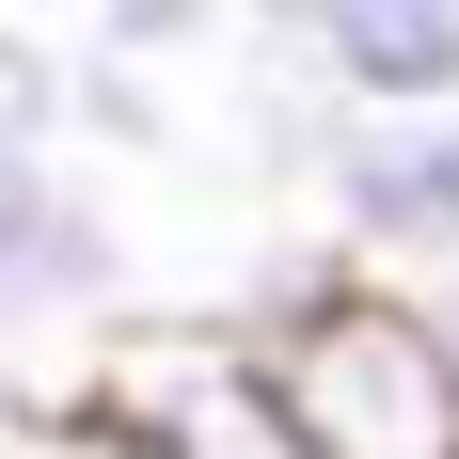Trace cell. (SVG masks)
<instances>
[{"label":"cell","mask_w":459,"mask_h":459,"mask_svg":"<svg viewBox=\"0 0 459 459\" xmlns=\"http://www.w3.org/2000/svg\"><path fill=\"white\" fill-rule=\"evenodd\" d=\"M238 333H254V365H270V396L301 412L317 459H459V333L428 285L317 254V270L254 285Z\"/></svg>","instance_id":"cell-1"},{"label":"cell","mask_w":459,"mask_h":459,"mask_svg":"<svg viewBox=\"0 0 459 459\" xmlns=\"http://www.w3.org/2000/svg\"><path fill=\"white\" fill-rule=\"evenodd\" d=\"M95 396L127 428H159L175 459H317L301 444V412L270 396V365H254V333L222 317H111L95 333Z\"/></svg>","instance_id":"cell-2"},{"label":"cell","mask_w":459,"mask_h":459,"mask_svg":"<svg viewBox=\"0 0 459 459\" xmlns=\"http://www.w3.org/2000/svg\"><path fill=\"white\" fill-rule=\"evenodd\" d=\"M270 80L333 95L349 127L459 111V0H285L270 16Z\"/></svg>","instance_id":"cell-3"},{"label":"cell","mask_w":459,"mask_h":459,"mask_svg":"<svg viewBox=\"0 0 459 459\" xmlns=\"http://www.w3.org/2000/svg\"><path fill=\"white\" fill-rule=\"evenodd\" d=\"M317 206H333V238H349V270H380V285H459V111L333 127Z\"/></svg>","instance_id":"cell-4"},{"label":"cell","mask_w":459,"mask_h":459,"mask_svg":"<svg viewBox=\"0 0 459 459\" xmlns=\"http://www.w3.org/2000/svg\"><path fill=\"white\" fill-rule=\"evenodd\" d=\"M80 127V48H48L32 16H0V159H48Z\"/></svg>","instance_id":"cell-5"},{"label":"cell","mask_w":459,"mask_h":459,"mask_svg":"<svg viewBox=\"0 0 459 459\" xmlns=\"http://www.w3.org/2000/svg\"><path fill=\"white\" fill-rule=\"evenodd\" d=\"M0 459H175V444H159V428H127V412L80 380V396H32V412H0Z\"/></svg>","instance_id":"cell-6"},{"label":"cell","mask_w":459,"mask_h":459,"mask_svg":"<svg viewBox=\"0 0 459 459\" xmlns=\"http://www.w3.org/2000/svg\"><path fill=\"white\" fill-rule=\"evenodd\" d=\"M80 127H111V143H159V95H143V64H127V48H80Z\"/></svg>","instance_id":"cell-7"}]
</instances>
